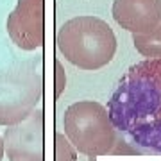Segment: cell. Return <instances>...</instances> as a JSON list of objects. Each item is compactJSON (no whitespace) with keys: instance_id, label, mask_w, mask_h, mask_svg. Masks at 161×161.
I'll list each match as a JSON object with an SVG mask.
<instances>
[{"instance_id":"cell-1","label":"cell","mask_w":161,"mask_h":161,"mask_svg":"<svg viewBox=\"0 0 161 161\" xmlns=\"http://www.w3.org/2000/svg\"><path fill=\"white\" fill-rule=\"evenodd\" d=\"M108 113L132 143L161 154V59H143L122 75Z\"/></svg>"},{"instance_id":"cell-2","label":"cell","mask_w":161,"mask_h":161,"mask_svg":"<svg viewBox=\"0 0 161 161\" xmlns=\"http://www.w3.org/2000/svg\"><path fill=\"white\" fill-rule=\"evenodd\" d=\"M56 45L64 59L86 72L111 63L116 52V36L108 22L97 16H75L61 25Z\"/></svg>"},{"instance_id":"cell-3","label":"cell","mask_w":161,"mask_h":161,"mask_svg":"<svg viewBox=\"0 0 161 161\" xmlns=\"http://www.w3.org/2000/svg\"><path fill=\"white\" fill-rule=\"evenodd\" d=\"M64 136L77 152L90 158L115 152L118 131L109 118L108 108L95 100H79L64 111Z\"/></svg>"},{"instance_id":"cell-4","label":"cell","mask_w":161,"mask_h":161,"mask_svg":"<svg viewBox=\"0 0 161 161\" xmlns=\"http://www.w3.org/2000/svg\"><path fill=\"white\" fill-rule=\"evenodd\" d=\"M43 95L40 63H25L0 70V125L23 122Z\"/></svg>"},{"instance_id":"cell-5","label":"cell","mask_w":161,"mask_h":161,"mask_svg":"<svg viewBox=\"0 0 161 161\" xmlns=\"http://www.w3.org/2000/svg\"><path fill=\"white\" fill-rule=\"evenodd\" d=\"M4 147L11 161H43V109H34L4 132Z\"/></svg>"},{"instance_id":"cell-6","label":"cell","mask_w":161,"mask_h":161,"mask_svg":"<svg viewBox=\"0 0 161 161\" xmlns=\"http://www.w3.org/2000/svg\"><path fill=\"white\" fill-rule=\"evenodd\" d=\"M43 0H18L14 11L7 18V32L14 45L23 50H36L43 45Z\"/></svg>"},{"instance_id":"cell-7","label":"cell","mask_w":161,"mask_h":161,"mask_svg":"<svg viewBox=\"0 0 161 161\" xmlns=\"http://www.w3.org/2000/svg\"><path fill=\"white\" fill-rule=\"evenodd\" d=\"M113 18L132 34H149L161 22V0H115Z\"/></svg>"},{"instance_id":"cell-8","label":"cell","mask_w":161,"mask_h":161,"mask_svg":"<svg viewBox=\"0 0 161 161\" xmlns=\"http://www.w3.org/2000/svg\"><path fill=\"white\" fill-rule=\"evenodd\" d=\"M134 48L147 59H161V22L149 34H132Z\"/></svg>"},{"instance_id":"cell-9","label":"cell","mask_w":161,"mask_h":161,"mask_svg":"<svg viewBox=\"0 0 161 161\" xmlns=\"http://www.w3.org/2000/svg\"><path fill=\"white\" fill-rule=\"evenodd\" d=\"M56 161H77V149L70 143L64 134H56Z\"/></svg>"},{"instance_id":"cell-10","label":"cell","mask_w":161,"mask_h":161,"mask_svg":"<svg viewBox=\"0 0 161 161\" xmlns=\"http://www.w3.org/2000/svg\"><path fill=\"white\" fill-rule=\"evenodd\" d=\"M54 66H56V97H59L64 92V88H66V77H64L63 64L59 61H56Z\"/></svg>"},{"instance_id":"cell-11","label":"cell","mask_w":161,"mask_h":161,"mask_svg":"<svg viewBox=\"0 0 161 161\" xmlns=\"http://www.w3.org/2000/svg\"><path fill=\"white\" fill-rule=\"evenodd\" d=\"M4 152H6V147H4V140L0 138V161L4 159Z\"/></svg>"}]
</instances>
